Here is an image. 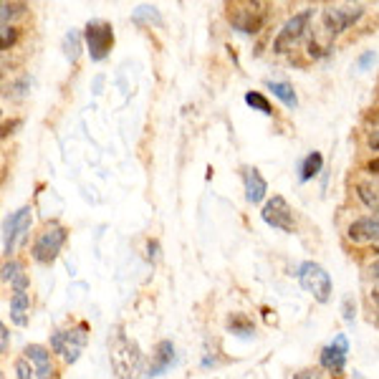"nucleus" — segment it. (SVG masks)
<instances>
[{
    "label": "nucleus",
    "mask_w": 379,
    "mask_h": 379,
    "mask_svg": "<svg viewBox=\"0 0 379 379\" xmlns=\"http://www.w3.org/2000/svg\"><path fill=\"white\" fill-rule=\"evenodd\" d=\"M31 207H20V210H15L10 218L6 220V225H3V253L6 255H10L15 248V243H18V238H26V233L31 230Z\"/></svg>",
    "instance_id": "10"
},
{
    "label": "nucleus",
    "mask_w": 379,
    "mask_h": 379,
    "mask_svg": "<svg viewBox=\"0 0 379 379\" xmlns=\"http://www.w3.org/2000/svg\"><path fill=\"white\" fill-rule=\"evenodd\" d=\"M374 61H377V54H374V51H366V54H362L359 59H357V68H359V71H366Z\"/></svg>",
    "instance_id": "29"
},
{
    "label": "nucleus",
    "mask_w": 379,
    "mask_h": 379,
    "mask_svg": "<svg viewBox=\"0 0 379 379\" xmlns=\"http://www.w3.org/2000/svg\"><path fill=\"white\" fill-rule=\"evenodd\" d=\"M346 235H349L352 243H359V246L374 243V240H379V218L354 220L352 225H349V230H346Z\"/></svg>",
    "instance_id": "13"
},
{
    "label": "nucleus",
    "mask_w": 379,
    "mask_h": 379,
    "mask_svg": "<svg viewBox=\"0 0 379 379\" xmlns=\"http://www.w3.org/2000/svg\"><path fill=\"white\" fill-rule=\"evenodd\" d=\"M79 54H81V34L79 31H68L66 38H64V56H66L71 64H76Z\"/></svg>",
    "instance_id": "22"
},
{
    "label": "nucleus",
    "mask_w": 379,
    "mask_h": 379,
    "mask_svg": "<svg viewBox=\"0 0 379 379\" xmlns=\"http://www.w3.org/2000/svg\"><path fill=\"white\" fill-rule=\"evenodd\" d=\"M18 126V121H10V124H3V137H8L10 134V129H15Z\"/></svg>",
    "instance_id": "36"
},
{
    "label": "nucleus",
    "mask_w": 379,
    "mask_h": 379,
    "mask_svg": "<svg viewBox=\"0 0 379 379\" xmlns=\"http://www.w3.org/2000/svg\"><path fill=\"white\" fill-rule=\"evenodd\" d=\"M362 15H364L362 6H332L326 8L324 15H321V26L334 38V36L344 34L346 28H352Z\"/></svg>",
    "instance_id": "8"
},
{
    "label": "nucleus",
    "mask_w": 379,
    "mask_h": 379,
    "mask_svg": "<svg viewBox=\"0 0 379 379\" xmlns=\"http://www.w3.org/2000/svg\"><path fill=\"white\" fill-rule=\"evenodd\" d=\"M15 38H18L15 28H13V26H3V43H0V46H3V51H8V48L13 46Z\"/></svg>",
    "instance_id": "28"
},
{
    "label": "nucleus",
    "mask_w": 379,
    "mask_h": 379,
    "mask_svg": "<svg viewBox=\"0 0 379 379\" xmlns=\"http://www.w3.org/2000/svg\"><path fill=\"white\" fill-rule=\"evenodd\" d=\"M84 40H87L91 61H104L114 46V28L107 20H89L84 28Z\"/></svg>",
    "instance_id": "7"
},
{
    "label": "nucleus",
    "mask_w": 379,
    "mask_h": 379,
    "mask_svg": "<svg viewBox=\"0 0 379 379\" xmlns=\"http://www.w3.org/2000/svg\"><path fill=\"white\" fill-rule=\"evenodd\" d=\"M228 20L238 34H258L266 23V6L263 3H233L228 6Z\"/></svg>",
    "instance_id": "3"
},
{
    "label": "nucleus",
    "mask_w": 379,
    "mask_h": 379,
    "mask_svg": "<svg viewBox=\"0 0 379 379\" xmlns=\"http://www.w3.org/2000/svg\"><path fill=\"white\" fill-rule=\"evenodd\" d=\"M15 374H18V379H31L36 374V369H31V362H28L26 357H20V359L15 362Z\"/></svg>",
    "instance_id": "26"
},
{
    "label": "nucleus",
    "mask_w": 379,
    "mask_h": 379,
    "mask_svg": "<svg viewBox=\"0 0 379 379\" xmlns=\"http://www.w3.org/2000/svg\"><path fill=\"white\" fill-rule=\"evenodd\" d=\"M23 10H26L23 3H3V26H8V20L20 15Z\"/></svg>",
    "instance_id": "24"
},
{
    "label": "nucleus",
    "mask_w": 379,
    "mask_h": 379,
    "mask_svg": "<svg viewBox=\"0 0 379 379\" xmlns=\"http://www.w3.org/2000/svg\"><path fill=\"white\" fill-rule=\"evenodd\" d=\"M28 311H31V296H28V291H13V296H10V321L15 326H26Z\"/></svg>",
    "instance_id": "16"
},
{
    "label": "nucleus",
    "mask_w": 379,
    "mask_h": 379,
    "mask_svg": "<svg viewBox=\"0 0 379 379\" xmlns=\"http://www.w3.org/2000/svg\"><path fill=\"white\" fill-rule=\"evenodd\" d=\"M311 18H313V10H301V13H296L293 18H288L286 23H283V28L278 31V36L273 38V51H276V54H288V51L309 34Z\"/></svg>",
    "instance_id": "6"
},
{
    "label": "nucleus",
    "mask_w": 379,
    "mask_h": 379,
    "mask_svg": "<svg viewBox=\"0 0 379 379\" xmlns=\"http://www.w3.org/2000/svg\"><path fill=\"white\" fill-rule=\"evenodd\" d=\"M225 326H228V332L240 336V339H251L253 334H255V326H253V321L248 319L246 313H230Z\"/></svg>",
    "instance_id": "18"
},
{
    "label": "nucleus",
    "mask_w": 379,
    "mask_h": 379,
    "mask_svg": "<svg viewBox=\"0 0 379 379\" xmlns=\"http://www.w3.org/2000/svg\"><path fill=\"white\" fill-rule=\"evenodd\" d=\"M260 218L266 220L271 228L283 230V233H293V230H296L291 205H288L286 198H281V195H273V198L268 200L266 205H263V210H260Z\"/></svg>",
    "instance_id": "9"
},
{
    "label": "nucleus",
    "mask_w": 379,
    "mask_h": 379,
    "mask_svg": "<svg viewBox=\"0 0 379 379\" xmlns=\"http://www.w3.org/2000/svg\"><path fill=\"white\" fill-rule=\"evenodd\" d=\"M341 313H344V321H346V324H352L354 316H357V304H354L352 296H346V299H344V306H341Z\"/></svg>",
    "instance_id": "27"
},
{
    "label": "nucleus",
    "mask_w": 379,
    "mask_h": 379,
    "mask_svg": "<svg viewBox=\"0 0 379 379\" xmlns=\"http://www.w3.org/2000/svg\"><path fill=\"white\" fill-rule=\"evenodd\" d=\"M142 18H149V20H154V23H160V13H157V8H149V6H140L137 10H134V20L140 23Z\"/></svg>",
    "instance_id": "25"
},
{
    "label": "nucleus",
    "mask_w": 379,
    "mask_h": 379,
    "mask_svg": "<svg viewBox=\"0 0 379 379\" xmlns=\"http://www.w3.org/2000/svg\"><path fill=\"white\" fill-rule=\"evenodd\" d=\"M357 195L372 213H379V182H357Z\"/></svg>",
    "instance_id": "19"
},
{
    "label": "nucleus",
    "mask_w": 379,
    "mask_h": 379,
    "mask_svg": "<svg viewBox=\"0 0 379 379\" xmlns=\"http://www.w3.org/2000/svg\"><path fill=\"white\" fill-rule=\"evenodd\" d=\"M366 273H369V278H372V281H379V260H374V263H369V268H366Z\"/></svg>",
    "instance_id": "33"
},
{
    "label": "nucleus",
    "mask_w": 379,
    "mask_h": 379,
    "mask_svg": "<svg viewBox=\"0 0 379 379\" xmlns=\"http://www.w3.org/2000/svg\"><path fill=\"white\" fill-rule=\"evenodd\" d=\"M377 253H379V246H377Z\"/></svg>",
    "instance_id": "38"
},
{
    "label": "nucleus",
    "mask_w": 379,
    "mask_h": 379,
    "mask_svg": "<svg viewBox=\"0 0 379 379\" xmlns=\"http://www.w3.org/2000/svg\"><path fill=\"white\" fill-rule=\"evenodd\" d=\"M372 299H374V304L379 306V291H374V293H372Z\"/></svg>",
    "instance_id": "37"
},
{
    "label": "nucleus",
    "mask_w": 379,
    "mask_h": 379,
    "mask_svg": "<svg viewBox=\"0 0 379 379\" xmlns=\"http://www.w3.org/2000/svg\"><path fill=\"white\" fill-rule=\"evenodd\" d=\"M246 104H248V107L255 109V112L266 114V117H271V114H273L271 101H268L260 91H248V94H246Z\"/></svg>",
    "instance_id": "23"
},
{
    "label": "nucleus",
    "mask_w": 379,
    "mask_h": 379,
    "mask_svg": "<svg viewBox=\"0 0 379 379\" xmlns=\"http://www.w3.org/2000/svg\"><path fill=\"white\" fill-rule=\"evenodd\" d=\"M87 341H89V326L81 321V324L71 326V329L56 332L54 336H51V349H54L56 354H61V359L66 362V364H73V362L81 357Z\"/></svg>",
    "instance_id": "2"
},
{
    "label": "nucleus",
    "mask_w": 379,
    "mask_h": 379,
    "mask_svg": "<svg viewBox=\"0 0 379 379\" xmlns=\"http://www.w3.org/2000/svg\"><path fill=\"white\" fill-rule=\"evenodd\" d=\"M266 87L271 89L273 96H278L288 109L299 107V96H296V91H293L291 84H286V81H266Z\"/></svg>",
    "instance_id": "20"
},
{
    "label": "nucleus",
    "mask_w": 379,
    "mask_h": 379,
    "mask_svg": "<svg viewBox=\"0 0 379 379\" xmlns=\"http://www.w3.org/2000/svg\"><path fill=\"white\" fill-rule=\"evenodd\" d=\"M147 260H149V263H157V260H160V243H157V240H149V243H147Z\"/></svg>",
    "instance_id": "30"
},
{
    "label": "nucleus",
    "mask_w": 379,
    "mask_h": 379,
    "mask_svg": "<svg viewBox=\"0 0 379 379\" xmlns=\"http://www.w3.org/2000/svg\"><path fill=\"white\" fill-rule=\"evenodd\" d=\"M3 281H10L13 291H28V283H31L23 273V263H18V260H8L3 266Z\"/></svg>",
    "instance_id": "17"
},
{
    "label": "nucleus",
    "mask_w": 379,
    "mask_h": 379,
    "mask_svg": "<svg viewBox=\"0 0 379 379\" xmlns=\"http://www.w3.org/2000/svg\"><path fill=\"white\" fill-rule=\"evenodd\" d=\"M299 283L301 288L306 293H311L313 299L319 301V304H326V301L332 299V276L326 273L324 266L319 263H313V260H306V263H301L299 266Z\"/></svg>",
    "instance_id": "4"
},
{
    "label": "nucleus",
    "mask_w": 379,
    "mask_h": 379,
    "mask_svg": "<svg viewBox=\"0 0 379 379\" xmlns=\"http://www.w3.org/2000/svg\"><path fill=\"white\" fill-rule=\"evenodd\" d=\"M293 379H321L319 369H301V372L293 374Z\"/></svg>",
    "instance_id": "31"
},
{
    "label": "nucleus",
    "mask_w": 379,
    "mask_h": 379,
    "mask_svg": "<svg viewBox=\"0 0 379 379\" xmlns=\"http://www.w3.org/2000/svg\"><path fill=\"white\" fill-rule=\"evenodd\" d=\"M109 346V362L117 374V379H137L144 366V354H142L140 344L129 339L121 326H114V332L107 339Z\"/></svg>",
    "instance_id": "1"
},
{
    "label": "nucleus",
    "mask_w": 379,
    "mask_h": 379,
    "mask_svg": "<svg viewBox=\"0 0 379 379\" xmlns=\"http://www.w3.org/2000/svg\"><path fill=\"white\" fill-rule=\"evenodd\" d=\"M66 243V228H61L59 223H51V225L43 228V233L36 238L34 243V255L36 263H43V266H51L56 258H59L61 248Z\"/></svg>",
    "instance_id": "5"
},
{
    "label": "nucleus",
    "mask_w": 379,
    "mask_h": 379,
    "mask_svg": "<svg viewBox=\"0 0 379 379\" xmlns=\"http://www.w3.org/2000/svg\"><path fill=\"white\" fill-rule=\"evenodd\" d=\"M321 165H324V157H321V152L306 154V157H304V162H301V167H299V180L309 182L311 177H316V174L321 172Z\"/></svg>",
    "instance_id": "21"
},
{
    "label": "nucleus",
    "mask_w": 379,
    "mask_h": 379,
    "mask_svg": "<svg viewBox=\"0 0 379 379\" xmlns=\"http://www.w3.org/2000/svg\"><path fill=\"white\" fill-rule=\"evenodd\" d=\"M0 349H3V354L8 352V326L0 324Z\"/></svg>",
    "instance_id": "32"
},
{
    "label": "nucleus",
    "mask_w": 379,
    "mask_h": 379,
    "mask_svg": "<svg viewBox=\"0 0 379 379\" xmlns=\"http://www.w3.org/2000/svg\"><path fill=\"white\" fill-rule=\"evenodd\" d=\"M23 357L34 364L36 377L38 379H54V362H51V352H48L46 346H40V344L26 346Z\"/></svg>",
    "instance_id": "12"
},
{
    "label": "nucleus",
    "mask_w": 379,
    "mask_h": 379,
    "mask_svg": "<svg viewBox=\"0 0 379 379\" xmlns=\"http://www.w3.org/2000/svg\"><path fill=\"white\" fill-rule=\"evenodd\" d=\"M366 172H372V174H379V157H374L372 162H366Z\"/></svg>",
    "instance_id": "34"
},
{
    "label": "nucleus",
    "mask_w": 379,
    "mask_h": 379,
    "mask_svg": "<svg viewBox=\"0 0 379 379\" xmlns=\"http://www.w3.org/2000/svg\"><path fill=\"white\" fill-rule=\"evenodd\" d=\"M369 147H372V149H379V132L369 134Z\"/></svg>",
    "instance_id": "35"
},
{
    "label": "nucleus",
    "mask_w": 379,
    "mask_h": 379,
    "mask_svg": "<svg viewBox=\"0 0 379 379\" xmlns=\"http://www.w3.org/2000/svg\"><path fill=\"white\" fill-rule=\"evenodd\" d=\"M243 185H246V200L251 205H258L268 193L266 180L255 167H243Z\"/></svg>",
    "instance_id": "14"
},
{
    "label": "nucleus",
    "mask_w": 379,
    "mask_h": 379,
    "mask_svg": "<svg viewBox=\"0 0 379 379\" xmlns=\"http://www.w3.org/2000/svg\"><path fill=\"white\" fill-rule=\"evenodd\" d=\"M172 362H174V344L170 339L160 341L152 354V362L147 366V377H160L162 372H167L172 366Z\"/></svg>",
    "instance_id": "15"
},
{
    "label": "nucleus",
    "mask_w": 379,
    "mask_h": 379,
    "mask_svg": "<svg viewBox=\"0 0 379 379\" xmlns=\"http://www.w3.org/2000/svg\"><path fill=\"white\" fill-rule=\"evenodd\" d=\"M346 354H349V341L344 334H336V339L321 349V366L326 372H332L334 377H341L346 366Z\"/></svg>",
    "instance_id": "11"
}]
</instances>
